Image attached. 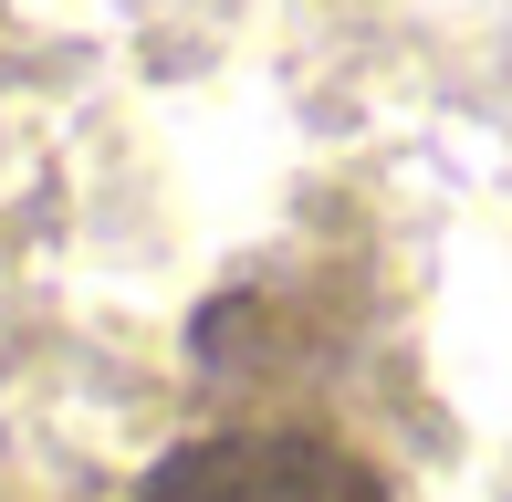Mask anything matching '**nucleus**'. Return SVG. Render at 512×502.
<instances>
[{
    "label": "nucleus",
    "instance_id": "nucleus-1",
    "mask_svg": "<svg viewBox=\"0 0 512 502\" xmlns=\"http://www.w3.org/2000/svg\"><path fill=\"white\" fill-rule=\"evenodd\" d=\"M126 502H398V492L356 440H335L314 419H241V429L178 440Z\"/></svg>",
    "mask_w": 512,
    "mask_h": 502
}]
</instances>
